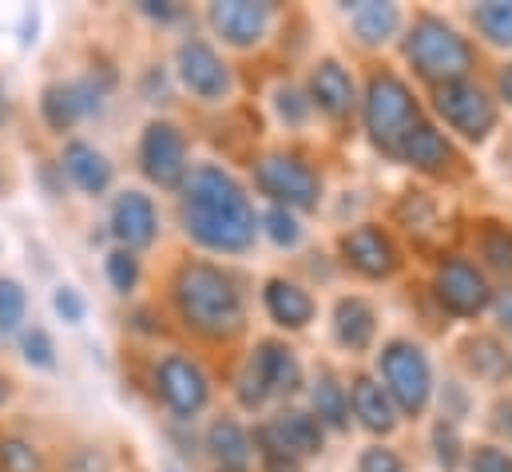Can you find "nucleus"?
Instances as JSON below:
<instances>
[{"instance_id":"1","label":"nucleus","mask_w":512,"mask_h":472,"mask_svg":"<svg viewBox=\"0 0 512 472\" xmlns=\"http://www.w3.org/2000/svg\"><path fill=\"white\" fill-rule=\"evenodd\" d=\"M183 223L187 235L207 250L239 254L255 242V207L223 167H195L183 179Z\"/></svg>"},{"instance_id":"2","label":"nucleus","mask_w":512,"mask_h":472,"mask_svg":"<svg viewBox=\"0 0 512 472\" xmlns=\"http://www.w3.org/2000/svg\"><path fill=\"white\" fill-rule=\"evenodd\" d=\"M175 306L203 338H231L243 326V294L235 278L211 262H187L175 274Z\"/></svg>"},{"instance_id":"3","label":"nucleus","mask_w":512,"mask_h":472,"mask_svg":"<svg viewBox=\"0 0 512 472\" xmlns=\"http://www.w3.org/2000/svg\"><path fill=\"white\" fill-rule=\"evenodd\" d=\"M405 56L413 60L417 76L433 80L437 88L445 84H461L473 68V48L465 36H457V28H449L441 16H417L409 36H405Z\"/></svg>"},{"instance_id":"4","label":"nucleus","mask_w":512,"mask_h":472,"mask_svg":"<svg viewBox=\"0 0 512 472\" xmlns=\"http://www.w3.org/2000/svg\"><path fill=\"white\" fill-rule=\"evenodd\" d=\"M362 112H366V131H370V139H374L382 151H389V155H397L401 143H405V135L421 123V119H417V104H413V92H409L405 80H397L393 72H382V76L370 80Z\"/></svg>"},{"instance_id":"5","label":"nucleus","mask_w":512,"mask_h":472,"mask_svg":"<svg viewBox=\"0 0 512 472\" xmlns=\"http://www.w3.org/2000/svg\"><path fill=\"white\" fill-rule=\"evenodd\" d=\"M385 393L401 413H421L433 389V373H429V357L421 354V346L413 342H389L382 354Z\"/></svg>"},{"instance_id":"6","label":"nucleus","mask_w":512,"mask_h":472,"mask_svg":"<svg viewBox=\"0 0 512 472\" xmlns=\"http://www.w3.org/2000/svg\"><path fill=\"white\" fill-rule=\"evenodd\" d=\"M255 179L262 187V195H270L278 207H318V175L294 159V155H266L262 163L255 167Z\"/></svg>"},{"instance_id":"7","label":"nucleus","mask_w":512,"mask_h":472,"mask_svg":"<svg viewBox=\"0 0 512 472\" xmlns=\"http://www.w3.org/2000/svg\"><path fill=\"white\" fill-rule=\"evenodd\" d=\"M139 167L159 187H183L187 179V139L175 123H151L139 139Z\"/></svg>"},{"instance_id":"8","label":"nucleus","mask_w":512,"mask_h":472,"mask_svg":"<svg viewBox=\"0 0 512 472\" xmlns=\"http://www.w3.org/2000/svg\"><path fill=\"white\" fill-rule=\"evenodd\" d=\"M437 112L445 116V123H453L465 139H485L497 127V104L469 80L437 88Z\"/></svg>"},{"instance_id":"9","label":"nucleus","mask_w":512,"mask_h":472,"mask_svg":"<svg viewBox=\"0 0 512 472\" xmlns=\"http://www.w3.org/2000/svg\"><path fill=\"white\" fill-rule=\"evenodd\" d=\"M437 298H441L445 310H453V314H461V318H477V314L493 302V290H489L485 274H481L473 262L449 258V262H441V270H437Z\"/></svg>"},{"instance_id":"10","label":"nucleus","mask_w":512,"mask_h":472,"mask_svg":"<svg viewBox=\"0 0 512 472\" xmlns=\"http://www.w3.org/2000/svg\"><path fill=\"white\" fill-rule=\"evenodd\" d=\"M179 80L187 84L191 96H199L207 104H215L231 92V68L207 40H187L179 48Z\"/></svg>"},{"instance_id":"11","label":"nucleus","mask_w":512,"mask_h":472,"mask_svg":"<svg viewBox=\"0 0 512 472\" xmlns=\"http://www.w3.org/2000/svg\"><path fill=\"white\" fill-rule=\"evenodd\" d=\"M159 393L163 401L179 413V417H195L207 397H211V385H207V373L183 354H171L159 361Z\"/></svg>"},{"instance_id":"12","label":"nucleus","mask_w":512,"mask_h":472,"mask_svg":"<svg viewBox=\"0 0 512 472\" xmlns=\"http://www.w3.org/2000/svg\"><path fill=\"white\" fill-rule=\"evenodd\" d=\"M211 24L219 36L235 48H251L270 28V4H251V0H219L211 4Z\"/></svg>"},{"instance_id":"13","label":"nucleus","mask_w":512,"mask_h":472,"mask_svg":"<svg viewBox=\"0 0 512 472\" xmlns=\"http://www.w3.org/2000/svg\"><path fill=\"white\" fill-rule=\"evenodd\" d=\"M40 112H44L52 131H68L80 116L100 112V88L92 80H80V84H48L44 96H40Z\"/></svg>"},{"instance_id":"14","label":"nucleus","mask_w":512,"mask_h":472,"mask_svg":"<svg viewBox=\"0 0 512 472\" xmlns=\"http://www.w3.org/2000/svg\"><path fill=\"white\" fill-rule=\"evenodd\" d=\"M155 231H159L155 203L143 191H124L112 207V235L124 242V250H139L155 242Z\"/></svg>"},{"instance_id":"15","label":"nucleus","mask_w":512,"mask_h":472,"mask_svg":"<svg viewBox=\"0 0 512 472\" xmlns=\"http://www.w3.org/2000/svg\"><path fill=\"white\" fill-rule=\"evenodd\" d=\"M342 246H346L350 266H354L358 274H366V278H389V274L397 270V250H393L389 235L378 231V227H358V231H350Z\"/></svg>"},{"instance_id":"16","label":"nucleus","mask_w":512,"mask_h":472,"mask_svg":"<svg viewBox=\"0 0 512 472\" xmlns=\"http://www.w3.org/2000/svg\"><path fill=\"white\" fill-rule=\"evenodd\" d=\"M310 96L326 116H346L354 108V80L338 60H322L310 76Z\"/></svg>"},{"instance_id":"17","label":"nucleus","mask_w":512,"mask_h":472,"mask_svg":"<svg viewBox=\"0 0 512 472\" xmlns=\"http://www.w3.org/2000/svg\"><path fill=\"white\" fill-rule=\"evenodd\" d=\"M64 171L72 175V183L88 195H104L112 187V163L84 139H72L64 147Z\"/></svg>"},{"instance_id":"18","label":"nucleus","mask_w":512,"mask_h":472,"mask_svg":"<svg viewBox=\"0 0 512 472\" xmlns=\"http://www.w3.org/2000/svg\"><path fill=\"white\" fill-rule=\"evenodd\" d=\"M262 302H266L270 318H274L278 326H286V330H302V326L314 318V302H310V294H306L302 286L286 282V278H274V282H266V290H262Z\"/></svg>"},{"instance_id":"19","label":"nucleus","mask_w":512,"mask_h":472,"mask_svg":"<svg viewBox=\"0 0 512 472\" xmlns=\"http://www.w3.org/2000/svg\"><path fill=\"white\" fill-rule=\"evenodd\" d=\"M334 330H338V342L354 354L370 350L374 334H378V314L366 298H342L338 310H334Z\"/></svg>"},{"instance_id":"20","label":"nucleus","mask_w":512,"mask_h":472,"mask_svg":"<svg viewBox=\"0 0 512 472\" xmlns=\"http://www.w3.org/2000/svg\"><path fill=\"white\" fill-rule=\"evenodd\" d=\"M251 365H255V373L262 377L266 393H294L302 385V365H298L294 350H286L282 342H262Z\"/></svg>"},{"instance_id":"21","label":"nucleus","mask_w":512,"mask_h":472,"mask_svg":"<svg viewBox=\"0 0 512 472\" xmlns=\"http://www.w3.org/2000/svg\"><path fill=\"white\" fill-rule=\"evenodd\" d=\"M350 405H354V417L362 421V429H370V433H389V429L397 425L389 393H385L378 381H370V377H358V381H354Z\"/></svg>"},{"instance_id":"22","label":"nucleus","mask_w":512,"mask_h":472,"mask_svg":"<svg viewBox=\"0 0 512 472\" xmlns=\"http://www.w3.org/2000/svg\"><path fill=\"white\" fill-rule=\"evenodd\" d=\"M207 445H211L215 461L223 465V472H247V465H251V437H247V429H243L239 421H231V417H219V421L211 425Z\"/></svg>"},{"instance_id":"23","label":"nucleus","mask_w":512,"mask_h":472,"mask_svg":"<svg viewBox=\"0 0 512 472\" xmlns=\"http://www.w3.org/2000/svg\"><path fill=\"white\" fill-rule=\"evenodd\" d=\"M449 143H445V135L437 131V127H429V123H417L409 135H405V143H401V151H397V159H405L409 167H417V171H441L445 163H449Z\"/></svg>"},{"instance_id":"24","label":"nucleus","mask_w":512,"mask_h":472,"mask_svg":"<svg viewBox=\"0 0 512 472\" xmlns=\"http://www.w3.org/2000/svg\"><path fill=\"white\" fill-rule=\"evenodd\" d=\"M310 397H314L318 425L346 429V421H350V397H346V389L338 385V377H334V373H318V377H314Z\"/></svg>"},{"instance_id":"25","label":"nucleus","mask_w":512,"mask_h":472,"mask_svg":"<svg viewBox=\"0 0 512 472\" xmlns=\"http://www.w3.org/2000/svg\"><path fill=\"white\" fill-rule=\"evenodd\" d=\"M401 24L397 4H382V0H366L354 8V32L362 44H385Z\"/></svg>"},{"instance_id":"26","label":"nucleus","mask_w":512,"mask_h":472,"mask_svg":"<svg viewBox=\"0 0 512 472\" xmlns=\"http://www.w3.org/2000/svg\"><path fill=\"white\" fill-rule=\"evenodd\" d=\"M274 425H278V433H282V441H286V449H290L294 461L322 453V425H318V417H310V413H286Z\"/></svg>"},{"instance_id":"27","label":"nucleus","mask_w":512,"mask_h":472,"mask_svg":"<svg viewBox=\"0 0 512 472\" xmlns=\"http://www.w3.org/2000/svg\"><path fill=\"white\" fill-rule=\"evenodd\" d=\"M473 20H477V28H481L493 44H512V0H489V4H477Z\"/></svg>"},{"instance_id":"28","label":"nucleus","mask_w":512,"mask_h":472,"mask_svg":"<svg viewBox=\"0 0 512 472\" xmlns=\"http://www.w3.org/2000/svg\"><path fill=\"white\" fill-rule=\"evenodd\" d=\"M481 258L501 270V274H512V231L501 227V223H485L481 227Z\"/></svg>"},{"instance_id":"29","label":"nucleus","mask_w":512,"mask_h":472,"mask_svg":"<svg viewBox=\"0 0 512 472\" xmlns=\"http://www.w3.org/2000/svg\"><path fill=\"white\" fill-rule=\"evenodd\" d=\"M40 453L20 437H0V472H40Z\"/></svg>"},{"instance_id":"30","label":"nucleus","mask_w":512,"mask_h":472,"mask_svg":"<svg viewBox=\"0 0 512 472\" xmlns=\"http://www.w3.org/2000/svg\"><path fill=\"white\" fill-rule=\"evenodd\" d=\"M24 310H28V298H24L20 282L0 278V334H12L24 322Z\"/></svg>"},{"instance_id":"31","label":"nucleus","mask_w":512,"mask_h":472,"mask_svg":"<svg viewBox=\"0 0 512 472\" xmlns=\"http://www.w3.org/2000/svg\"><path fill=\"white\" fill-rule=\"evenodd\" d=\"M108 282L120 290V294H128V290H135V282H139V258L131 254V250H112L108 254Z\"/></svg>"},{"instance_id":"32","label":"nucleus","mask_w":512,"mask_h":472,"mask_svg":"<svg viewBox=\"0 0 512 472\" xmlns=\"http://www.w3.org/2000/svg\"><path fill=\"white\" fill-rule=\"evenodd\" d=\"M469 361H473V369L485 373V377H497V373L509 365V357L501 354V346L489 342V338H477V342L469 346Z\"/></svg>"},{"instance_id":"33","label":"nucleus","mask_w":512,"mask_h":472,"mask_svg":"<svg viewBox=\"0 0 512 472\" xmlns=\"http://www.w3.org/2000/svg\"><path fill=\"white\" fill-rule=\"evenodd\" d=\"M433 445H437V461L445 465V472L457 469V461H461V437H457V425L453 421H437Z\"/></svg>"},{"instance_id":"34","label":"nucleus","mask_w":512,"mask_h":472,"mask_svg":"<svg viewBox=\"0 0 512 472\" xmlns=\"http://www.w3.org/2000/svg\"><path fill=\"white\" fill-rule=\"evenodd\" d=\"M266 235L274 238L278 246H294V242L302 238V227H298V219H294L286 207H274V211L266 215Z\"/></svg>"},{"instance_id":"35","label":"nucleus","mask_w":512,"mask_h":472,"mask_svg":"<svg viewBox=\"0 0 512 472\" xmlns=\"http://www.w3.org/2000/svg\"><path fill=\"white\" fill-rule=\"evenodd\" d=\"M20 350H24V361H28V365H40V369H52V365H56L52 338H48L44 330H28L24 342H20Z\"/></svg>"},{"instance_id":"36","label":"nucleus","mask_w":512,"mask_h":472,"mask_svg":"<svg viewBox=\"0 0 512 472\" xmlns=\"http://www.w3.org/2000/svg\"><path fill=\"white\" fill-rule=\"evenodd\" d=\"M469 472H512V457L501 453L497 445H481L469 457Z\"/></svg>"},{"instance_id":"37","label":"nucleus","mask_w":512,"mask_h":472,"mask_svg":"<svg viewBox=\"0 0 512 472\" xmlns=\"http://www.w3.org/2000/svg\"><path fill=\"white\" fill-rule=\"evenodd\" d=\"M52 306H56V314H60L64 322H84V310H88L84 298H80L72 286H60L56 298H52Z\"/></svg>"},{"instance_id":"38","label":"nucleus","mask_w":512,"mask_h":472,"mask_svg":"<svg viewBox=\"0 0 512 472\" xmlns=\"http://www.w3.org/2000/svg\"><path fill=\"white\" fill-rule=\"evenodd\" d=\"M362 472H401V457L393 449H366L362 453Z\"/></svg>"},{"instance_id":"39","label":"nucleus","mask_w":512,"mask_h":472,"mask_svg":"<svg viewBox=\"0 0 512 472\" xmlns=\"http://www.w3.org/2000/svg\"><path fill=\"white\" fill-rule=\"evenodd\" d=\"M239 401L247 405V409H255V405H262L266 401V385H262V377L255 373V365L239 377Z\"/></svg>"},{"instance_id":"40","label":"nucleus","mask_w":512,"mask_h":472,"mask_svg":"<svg viewBox=\"0 0 512 472\" xmlns=\"http://www.w3.org/2000/svg\"><path fill=\"white\" fill-rule=\"evenodd\" d=\"M302 96L294 92V88H286V92H278V112L290 119V123H302L306 119V104H298Z\"/></svg>"},{"instance_id":"41","label":"nucleus","mask_w":512,"mask_h":472,"mask_svg":"<svg viewBox=\"0 0 512 472\" xmlns=\"http://www.w3.org/2000/svg\"><path fill=\"white\" fill-rule=\"evenodd\" d=\"M262 469L266 472H302V465L294 457H262Z\"/></svg>"},{"instance_id":"42","label":"nucleus","mask_w":512,"mask_h":472,"mask_svg":"<svg viewBox=\"0 0 512 472\" xmlns=\"http://www.w3.org/2000/svg\"><path fill=\"white\" fill-rule=\"evenodd\" d=\"M497 318H501V326L512 334V290H505V294L497 298Z\"/></svg>"},{"instance_id":"43","label":"nucleus","mask_w":512,"mask_h":472,"mask_svg":"<svg viewBox=\"0 0 512 472\" xmlns=\"http://www.w3.org/2000/svg\"><path fill=\"white\" fill-rule=\"evenodd\" d=\"M139 8H143L147 16H159V20H171V16H175V8H171V4H155V0H143Z\"/></svg>"},{"instance_id":"44","label":"nucleus","mask_w":512,"mask_h":472,"mask_svg":"<svg viewBox=\"0 0 512 472\" xmlns=\"http://www.w3.org/2000/svg\"><path fill=\"white\" fill-rule=\"evenodd\" d=\"M501 92H505V100L512 104V64L505 68V76H501Z\"/></svg>"},{"instance_id":"45","label":"nucleus","mask_w":512,"mask_h":472,"mask_svg":"<svg viewBox=\"0 0 512 472\" xmlns=\"http://www.w3.org/2000/svg\"><path fill=\"white\" fill-rule=\"evenodd\" d=\"M8 119V104H4V88H0V123Z\"/></svg>"},{"instance_id":"46","label":"nucleus","mask_w":512,"mask_h":472,"mask_svg":"<svg viewBox=\"0 0 512 472\" xmlns=\"http://www.w3.org/2000/svg\"><path fill=\"white\" fill-rule=\"evenodd\" d=\"M505 429H509V437H512V413L505 417Z\"/></svg>"},{"instance_id":"47","label":"nucleus","mask_w":512,"mask_h":472,"mask_svg":"<svg viewBox=\"0 0 512 472\" xmlns=\"http://www.w3.org/2000/svg\"><path fill=\"white\" fill-rule=\"evenodd\" d=\"M4 397H8V389H4V381H0V401H4Z\"/></svg>"},{"instance_id":"48","label":"nucleus","mask_w":512,"mask_h":472,"mask_svg":"<svg viewBox=\"0 0 512 472\" xmlns=\"http://www.w3.org/2000/svg\"><path fill=\"white\" fill-rule=\"evenodd\" d=\"M167 472H179V469H167Z\"/></svg>"}]
</instances>
